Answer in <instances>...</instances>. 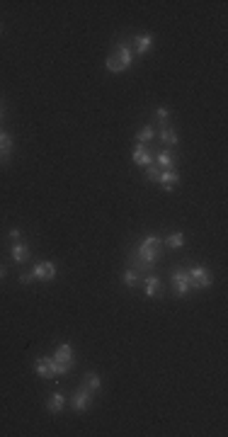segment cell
Instances as JSON below:
<instances>
[{
    "instance_id": "2e32d148",
    "label": "cell",
    "mask_w": 228,
    "mask_h": 437,
    "mask_svg": "<svg viewBox=\"0 0 228 437\" xmlns=\"http://www.w3.org/2000/svg\"><path fill=\"white\" fill-rule=\"evenodd\" d=\"M83 386L90 389L92 393H97L100 389H102V377H100L97 371H87L85 377H83Z\"/></svg>"
},
{
    "instance_id": "7402d4cb",
    "label": "cell",
    "mask_w": 228,
    "mask_h": 437,
    "mask_svg": "<svg viewBox=\"0 0 228 437\" xmlns=\"http://www.w3.org/2000/svg\"><path fill=\"white\" fill-rule=\"evenodd\" d=\"M121 279H124V284H126L129 289H134V287L139 284V272H136V270H131V267H126V272H124Z\"/></svg>"
},
{
    "instance_id": "277c9868",
    "label": "cell",
    "mask_w": 228,
    "mask_h": 437,
    "mask_svg": "<svg viewBox=\"0 0 228 437\" xmlns=\"http://www.w3.org/2000/svg\"><path fill=\"white\" fill-rule=\"evenodd\" d=\"M187 277H189V287H192V289H209L211 282H214L211 272H209L204 265H192V267L187 270Z\"/></svg>"
},
{
    "instance_id": "44dd1931",
    "label": "cell",
    "mask_w": 228,
    "mask_h": 437,
    "mask_svg": "<svg viewBox=\"0 0 228 437\" xmlns=\"http://www.w3.org/2000/svg\"><path fill=\"white\" fill-rule=\"evenodd\" d=\"M153 139H155V129H153V127H143V129L136 134V141L146 143V146H148V141H153Z\"/></svg>"
},
{
    "instance_id": "ac0fdd59",
    "label": "cell",
    "mask_w": 228,
    "mask_h": 437,
    "mask_svg": "<svg viewBox=\"0 0 228 437\" xmlns=\"http://www.w3.org/2000/svg\"><path fill=\"white\" fill-rule=\"evenodd\" d=\"M158 139L165 143V146H175V143L180 141V136H177V131L175 129H170L168 124H163L160 127V134H158Z\"/></svg>"
},
{
    "instance_id": "8992f818",
    "label": "cell",
    "mask_w": 228,
    "mask_h": 437,
    "mask_svg": "<svg viewBox=\"0 0 228 437\" xmlns=\"http://www.w3.org/2000/svg\"><path fill=\"white\" fill-rule=\"evenodd\" d=\"M32 274H34V279H39V282H51V279L56 277V265L51 260L37 262V265H34V270H32Z\"/></svg>"
},
{
    "instance_id": "9c48e42d",
    "label": "cell",
    "mask_w": 228,
    "mask_h": 437,
    "mask_svg": "<svg viewBox=\"0 0 228 437\" xmlns=\"http://www.w3.org/2000/svg\"><path fill=\"white\" fill-rule=\"evenodd\" d=\"M34 371L44 377V379H54L56 377V364H54V357H39L34 362Z\"/></svg>"
},
{
    "instance_id": "ba28073f",
    "label": "cell",
    "mask_w": 228,
    "mask_h": 437,
    "mask_svg": "<svg viewBox=\"0 0 228 437\" xmlns=\"http://www.w3.org/2000/svg\"><path fill=\"white\" fill-rule=\"evenodd\" d=\"M173 284L175 289H177V296H187L189 294V277H187V270H182V267H175L173 270Z\"/></svg>"
},
{
    "instance_id": "484cf974",
    "label": "cell",
    "mask_w": 228,
    "mask_h": 437,
    "mask_svg": "<svg viewBox=\"0 0 228 437\" xmlns=\"http://www.w3.org/2000/svg\"><path fill=\"white\" fill-rule=\"evenodd\" d=\"M20 282H22V284H29V282H34V274H32V272L20 274Z\"/></svg>"
},
{
    "instance_id": "603a6c76",
    "label": "cell",
    "mask_w": 228,
    "mask_h": 437,
    "mask_svg": "<svg viewBox=\"0 0 228 437\" xmlns=\"http://www.w3.org/2000/svg\"><path fill=\"white\" fill-rule=\"evenodd\" d=\"M158 175H160V168L155 163H151V165H146V177L151 180V182H155L158 180Z\"/></svg>"
},
{
    "instance_id": "ffe728a7",
    "label": "cell",
    "mask_w": 228,
    "mask_h": 437,
    "mask_svg": "<svg viewBox=\"0 0 228 437\" xmlns=\"http://www.w3.org/2000/svg\"><path fill=\"white\" fill-rule=\"evenodd\" d=\"M163 245H168V248H182V245H185V233H182V231L170 233L168 238H163Z\"/></svg>"
},
{
    "instance_id": "f1b7e54d",
    "label": "cell",
    "mask_w": 228,
    "mask_h": 437,
    "mask_svg": "<svg viewBox=\"0 0 228 437\" xmlns=\"http://www.w3.org/2000/svg\"><path fill=\"white\" fill-rule=\"evenodd\" d=\"M0 34H3V24H0Z\"/></svg>"
},
{
    "instance_id": "83f0119b",
    "label": "cell",
    "mask_w": 228,
    "mask_h": 437,
    "mask_svg": "<svg viewBox=\"0 0 228 437\" xmlns=\"http://www.w3.org/2000/svg\"><path fill=\"white\" fill-rule=\"evenodd\" d=\"M3 117H5V109H3V105H0V119H3Z\"/></svg>"
},
{
    "instance_id": "52a82bcc",
    "label": "cell",
    "mask_w": 228,
    "mask_h": 437,
    "mask_svg": "<svg viewBox=\"0 0 228 437\" xmlns=\"http://www.w3.org/2000/svg\"><path fill=\"white\" fill-rule=\"evenodd\" d=\"M143 289H146V296H148V299L163 296V282H160V277H155L153 272H148L146 274V279H143Z\"/></svg>"
},
{
    "instance_id": "8fae6325",
    "label": "cell",
    "mask_w": 228,
    "mask_h": 437,
    "mask_svg": "<svg viewBox=\"0 0 228 437\" xmlns=\"http://www.w3.org/2000/svg\"><path fill=\"white\" fill-rule=\"evenodd\" d=\"M151 46H153V34H139L134 42H131V49H134V54H148L151 51Z\"/></svg>"
},
{
    "instance_id": "7c38bea8",
    "label": "cell",
    "mask_w": 228,
    "mask_h": 437,
    "mask_svg": "<svg viewBox=\"0 0 228 437\" xmlns=\"http://www.w3.org/2000/svg\"><path fill=\"white\" fill-rule=\"evenodd\" d=\"M158 182L163 185V190H175V187L180 185V175H177V170H160V175H158Z\"/></svg>"
},
{
    "instance_id": "d4e9b609",
    "label": "cell",
    "mask_w": 228,
    "mask_h": 437,
    "mask_svg": "<svg viewBox=\"0 0 228 437\" xmlns=\"http://www.w3.org/2000/svg\"><path fill=\"white\" fill-rule=\"evenodd\" d=\"M8 236H10V240H15V243H17V240L22 238V231L20 229H10V233H8Z\"/></svg>"
},
{
    "instance_id": "cb8c5ba5",
    "label": "cell",
    "mask_w": 228,
    "mask_h": 437,
    "mask_svg": "<svg viewBox=\"0 0 228 437\" xmlns=\"http://www.w3.org/2000/svg\"><path fill=\"white\" fill-rule=\"evenodd\" d=\"M155 117L160 119V127H163L165 121H168V117H170V109H168V107H158V109H155Z\"/></svg>"
},
{
    "instance_id": "3957f363",
    "label": "cell",
    "mask_w": 228,
    "mask_h": 437,
    "mask_svg": "<svg viewBox=\"0 0 228 437\" xmlns=\"http://www.w3.org/2000/svg\"><path fill=\"white\" fill-rule=\"evenodd\" d=\"M54 364H56V374H68L76 364V357H73V345L71 342H61L54 352Z\"/></svg>"
},
{
    "instance_id": "7a4b0ae2",
    "label": "cell",
    "mask_w": 228,
    "mask_h": 437,
    "mask_svg": "<svg viewBox=\"0 0 228 437\" xmlns=\"http://www.w3.org/2000/svg\"><path fill=\"white\" fill-rule=\"evenodd\" d=\"M136 255L141 258V260H146V262H155L160 260V255H163V238L160 236H146V238L136 245Z\"/></svg>"
},
{
    "instance_id": "9a60e30c",
    "label": "cell",
    "mask_w": 228,
    "mask_h": 437,
    "mask_svg": "<svg viewBox=\"0 0 228 437\" xmlns=\"http://www.w3.org/2000/svg\"><path fill=\"white\" fill-rule=\"evenodd\" d=\"M12 260L15 262H27L29 260V245L27 243H22V240H17V243H12Z\"/></svg>"
},
{
    "instance_id": "4316f807",
    "label": "cell",
    "mask_w": 228,
    "mask_h": 437,
    "mask_svg": "<svg viewBox=\"0 0 228 437\" xmlns=\"http://www.w3.org/2000/svg\"><path fill=\"white\" fill-rule=\"evenodd\" d=\"M3 277H5V267L0 265V279H3Z\"/></svg>"
},
{
    "instance_id": "5b68a950",
    "label": "cell",
    "mask_w": 228,
    "mask_h": 437,
    "mask_svg": "<svg viewBox=\"0 0 228 437\" xmlns=\"http://www.w3.org/2000/svg\"><path fill=\"white\" fill-rule=\"evenodd\" d=\"M92 398H95V393L90 391V389H85V386H80V389L73 393V398H71V408H73L76 413H83V411H87V408L92 405Z\"/></svg>"
},
{
    "instance_id": "5bb4252c",
    "label": "cell",
    "mask_w": 228,
    "mask_h": 437,
    "mask_svg": "<svg viewBox=\"0 0 228 437\" xmlns=\"http://www.w3.org/2000/svg\"><path fill=\"white\" fill-rule=\"evenodd\" d=\"M153 163L158 165V168H163V170H173L175 168V155L170 151H158L155 155H153Z\"/></svg>"
},
{
    "instance_id": "30bf717a",
    "label": "cell",
    "mask_w": 228,
    "mask_h": 437,
    "mask_svg": "<svg viewBox=\"0 0 228 437\" xmlns=\"http://www.w3.org/2000/svg\"><path fill=\"white\" fill-rule=\"evenodd\" d=\"M131 158H134V163L141 165V168H146V165L153 163V153L148 151V146H146V143H136V146H134V151H131Z\"/></svg>"
},
{
    "instance_id": "e0dca14e",
    "label": "cell",
    "mask_w": 228,
    "mask_h": 437,
    "mask_svg": "<svg viewBox=\"0 0 228 437\" xmlns=\"http://www.w3.org/2000/svg\"><path fill=\"white\" fill-rule=\"evenodd\" d=\"M63 405H66V396H63L61 391L51 393V398L46 401V408H49V413H61V411H63Z\"/></svg>"
},
{
    "instance_id": "6da1fadb",
    "label": "cell",
    "mask_w": 228,
    "mask_h": 437,
    "mask_svg": "<svg viewBox=\"0 0 228 437\" xmlns=\"http://www.w3.org/2000/svg\"><path fill=\"white\" fill-rule=\"evenodd\" d=\"M131 61H134V49H131V42H119V44H117V51L107 56L105 66H107L109 73H124V71L131 66Z\"/></svg>"
},
{
    "instance_id": "d6986e66",
    "label": "cell",
    "mask_w": 228,
    "mask_h": 437,
    "mask_svg": "<svg viewBox=\"0 0 228 437\" xmlns=\"http://www.w3.org/2000/svg\"><path fill=\"white\" fill-rule=\"evenodd\" d=\"M10 153H12V139H10V134L0 129V161L10 158Z\"/></svg>"
},
{
    "instance_id": "4fadbf2b",
    "label": "cell",
    "mask_w": 228,
    "mask_h": 437,
    "mask_svg": "<svg viewBox=\"0 0 228 437\" xmlns=\"http://www.w3.org/2000/svg\"><path fill=\"white\" fill-rule=\"evenodd\" d=\"M126 262H129V267H131V270H136L139 274H148V272L153 270V262L141 260V258H139V255H136L134 251L129 253V258H126Z\"/></svg>"
}]
</instances>
